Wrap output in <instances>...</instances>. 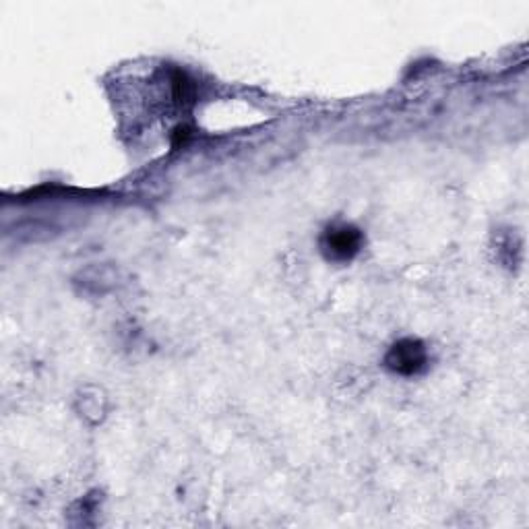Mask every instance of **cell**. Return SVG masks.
<instances>
[{
    "instance_id": "6da1fadb",
    "label": "cell",
    "mask_w": 529,
    "mask_h": 529,
    "mask_svg": "<svg viewBox=\"0 0 529 529\" xmlns=\"http://www.w3.org/2000/svg\"><path fill=\"white\" fill-rule=\"evenodd\" d=\"M362 232L354 226H333L321 238V251L333 263L352 261L362 248Z\"/></svg>"
},
{
    "instance_id": "7a4b0ae2",
    "label": "cell",
    "mask_w": 529,
    "mask_h": 529,
    "mask_svg": "<svg viewBox=\"0 0 529 529\" xmlns=\"http://www.w3.org/2000/svg\"><path fill=\"white\" fill-rule=\"evenodd\" d=\"M428 354L418 339H401L389 350L385 364L391 372L401 377H414L426 368Z\"/></svg>"
}]
</instances>
